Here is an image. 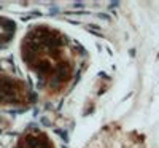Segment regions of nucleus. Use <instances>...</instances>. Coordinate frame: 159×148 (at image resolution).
<instances>
[{
	"mask_svg": "<svg viewBox=\"0 0 159 148\" xmlns=\"http://www.w3.org/2000/svg\"><path fill=\"white\" fill-rule=\"evenodd\" d=\"M134 139H130L127 136H110L105 140H102V143L99 142L94 148H142L137 142L132 145Z\"/></svg>",
	"mask_w": 159,
	"mask_h": 148,
	"instance_id": "1",
	"label": "nucleus"
}]
</instances>
